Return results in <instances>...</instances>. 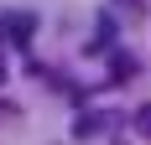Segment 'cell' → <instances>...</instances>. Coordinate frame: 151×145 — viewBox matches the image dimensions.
I'll return each mask as SVG.
<instances>
[{"mask_svg":"<svg viewBox=\"0 0 151 145\" xmlns=\"http://www.w3.org/2000/svg\"><path fill=\"white\" fill-rule=\"evenodd\" d=\"M31 26H37V16H31V11L5 16V42H11V47H26V42H31Z\"/></svg>","mask_w":151,"mask_h":145,"instance_id":"6da1fadb","label":"cell"},{"mask_svg":"<svg viewBox=\"0 0 151 145\" xmlns=\"http://www.w3.org/2000/svg\"><path fill=\"white\" fill-rule=\"evenodd\" d=\"M0 78H5V72H0Z\"/></svg>","mask_w":151,"mask_h":145,"instance_id":"5b68a950","label":"cell"},{"mask_svg":"<svg viewBox=\"0 0 151 145\" xmlns=\"http://www.w3.org/2000/svg\"><path fill=\"white\" fill-rule=\"evenodd\" d=\"M130 72H136V57H130V52H115V57H109V78H115V83H125Z\"/></svg>","mask_w":151,"mask_h":145,"instance_id":"3957f363","label":"cell"},{"mask_svg":"<svg viewBox=\"0 0 151 145\" xmlns=\"http://www.w3.org/2000/svg\"><path fill=\"white\" fill-rule=\"evenodd\" d=\"M89 52H115V16H99V26L89 36Z\"/></svg>","mask_w":151,"mask_h":145,"instance_id":"7a4b0ae2","label":"cell"},{"mask_svg":"<svg viewBox=\"0 0 151 145\" xmlns=\"http://www.w3.org/2000/svg\"><path fill=\"white\" fill-rule=\"evenodd\" d=\"M136 135H146V140H151V104H141V109H136Z\"/></svg>","mask_w":151,"mask_h":145,"instance_id":"277c9868","label":"cell"}]
</instances>
